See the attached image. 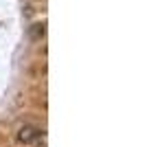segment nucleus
I'll list each match as a JSON object with an SVG mask.
<instances>
[{
	"label": "nucleus",
	"instance_id": "1",
	"mask_svg": "<svg viewBox=\"0 0 147 147\" xmlns=\"http://www.w3.org/2000/svg\"><path fill=\"white\" fill-rule=\"evenodd\" d=\"M44 136V132L40 127H33V125H24V127L18 129V143L22 145H33Z\"/></svg>",
	"mask_w": 147,
	"mask_h": 147
}]
</instances>
